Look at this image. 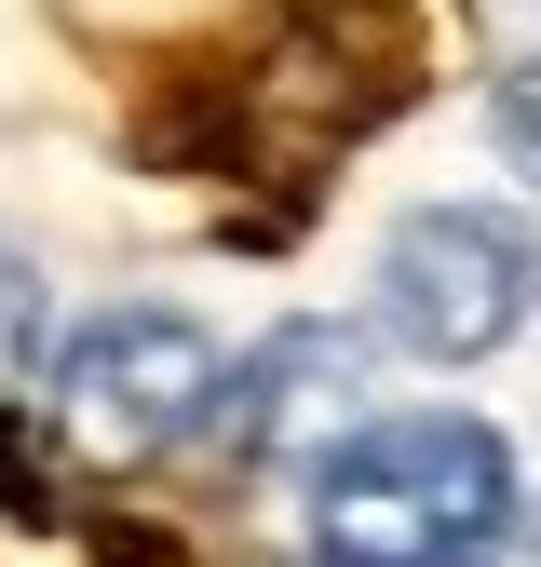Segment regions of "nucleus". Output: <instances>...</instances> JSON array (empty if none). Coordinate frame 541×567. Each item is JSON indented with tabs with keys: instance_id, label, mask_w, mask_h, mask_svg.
<instances>
[{
	"instance_id": "nucleus-1",
	"label": "nucleus",
	"mask_w": 541,
	"mask_h": 567,
	"mask_svg": "<svg viewBox=\"0 0 541 567\" xmlns=\"http://www.w3.org/2000/svg\"><path fill=\"white\" fill-rule=\"evenodd\" d=\"M514 527V446L473 405H392L312 473L325 567H473Z\"/></svg>"
},
{
	"instance_id": "nucleus-2",
	"label": "nucleus",
	"mask_w": 541,
	"mask_h": 567,
	"mask_svg": "<svg viewBox=\"0 0 541 567\" xmlns=\"http://www.w3.org/2000/svg\"><path fill=\"white\" fill-rule=\"evenodd\" d=\"M541 311V230L514 203H420L379 244V338L420 365H488V351Z\"/></svg>"
},
{
	"instance_id": "nucleus-3",
	"label": "nucleus",
	"mask_w": 541,
	"mask_h": 567,
	"mask_svg": "<svg viewBox=\"0 0 541 567\" xmlns=\"http://www.w3.org/2000/svg\"><path fill=\"white\" fill-rule=\"evenodd\" d=\"M217 392H231V365H217V338L190 311H109L54 365V419L95 460H163L190 433H217Z\"/></svg>"
},
{
	"instance_id": "nucleus-4",
	"label": "nucleus",
	"mask_w": 541,
	"mask_h": 567,
	"mask_svg": "<svg viewBox=\"0 0 541 567\" xmlns=\"http://www.w3.org/2000/svg\"><path fill=\"white\" fill-rule=\"evenodd\" d=\"M217 433H231L244 460L325 473L338 446L366 433V324H285V338L217 392Z\"/></svg>"
},
{
	"instance_id": "nucleus-5",
	"label": "nucleus",
	"mask_w": 541,
	"mask_h": 567,
	"mask_svg": "<svg viewBox=\"0 0 541 567\" xmlns=\"http://www.w3.org/2000/svg\"><path fill=\"white\" fill-rule=\"evenodd\" d=\"M41 324H54V298H41V257H14V244H0V405L41 379Z\"/></svg>"
},
{
	"instance_id": "nucleus-6",
	"label": "nucleus",
	"mask_w": 541,
	"mask_h": 567,
	"mask_svg": "<svg viewBox=\"0 0 541 567\" xmlns=\"http://www.w3.org/2000/svg\"><path fill=\"white\" fill-rule=\"evenodd\" d=\"M0 514H14V527H54V514H68V486H54V460H28L14 405H0Z\"/></svg>"
},
{
	"instance_id": "nucleus-7",
	"label": "nucleus",
	"mask_w": 541,
	"mask_h": 567,
	"mask_svg": "<svg viewBox=\"0 0 541 567\" xmlns=\"http://www.w3.org/2000/svg\"><path fill=\"white\" fill-rule=\"evenodd\" d=\"M488 122H501V150L541 176V68H501V95H488Z\"/></svg>"
}]
</instances>
